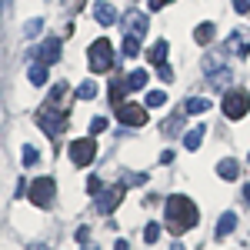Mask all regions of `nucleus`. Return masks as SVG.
I'll return each instance as SVG.
<instances>
[{"instance_id": "32", "label": "nucleus", "mask_w": 250, "mask_h": 250, "mask_svg": "<svg viewBox=\"0 0 250 250\" xmlns=\"http://www.w3.org/2000/svg\"><path fill=\"white\" fill-rule=\"evenodd\" d=\"M233 10L237 14H250V0H233Z\"/></svg>"}, {"instance_id": "9", "label": "nucleus", "mask_w": 250, "mask_h": 250, "mask_svg": "<svg viewBox=\"0 0 250 250\" xmlns=\"http://www.w3.org/2000/svg\"><path fill=\"white\" fill-rule=\"evenodd\" d=\"M30 60L34 63H57L60 60V40H43V47L40 50H30Z\"/></svg>"}, {"instance_id": "11", "label": "nucleus", "mask_w": 250, "mask_h": 250, "mask_svg": "<svg viewBox=\"0 0 250 250\" xmlns=\"http://www.w3.org/2000/svg\"><path fill=\"white\" fill-rule=\"evenodd\" d=\"M124 27H127V34H134V37H144V34H147V14L130 7V10L124 14Z\"/></svg>"}, {"instance_id": "20", "label": "nucleus", "mask_w": 250, "mask_h": 250, "mask_svg": "<svg viewBox=\"0 0 250 250\" xmlns=\"http://www.w3.org/2000/svg\"><path fill=\"white\" fill-rule=\"evenodd\" d=\"M120 50H124V57H140V37H134V34H127V37H124V47H120Z\"/></svg>"}, {"instance_id": "25", "label": "nucleus", "mask_w": 250, "mask_h": 250, "mask_svg": "<svg viewBox=\"0 0 250 250\" xmlns=\"http://www.w3.org/2000/svg\"><path fill=\"white\" fill-rule=\"evenodd\" d=\"M124 97H127V83L120 80V83H114V87H110V104H114V107H120V104H124Z\"/></svg>"}, {"instance_id": "26", "label": "nucleus", "mask_w": 250, "mask_h": 250, "mask_svg": "<svg viewBox=\"0 0 250 250\" xmlns=\"http://www.w3.org/2000/svg\"><path fill=\"white\" fill-rule=\"evenodd\" d=\"M77 97H80V100H94V97H97V83H94V80H83V83L77 87Z\"/></svg>"}, {"instance_id": "4", "label": "nucleus", "mask_w": 250, "mask_h": 250, "mask_svg": "<svg viewBox=\"0 0 250 250\" xmlns=\"http://www.w3.org/2000/svg\"><path fill=\"white\" fill-rule=\"evenodd\" d=\"M67 154H70V160H74L77 167H90L94 157H97V140L94 137H77V140H70Z\"/></svg>"}, {"instance_id": "37", "label": "nucleus", "mask_w": 250, "mask_h": 250, "mask_svg": "<svg viewBox=\"0 0 250 250\" xmlns=\"http://www.w3.org/2000/svg\"><path fill=\"white\" fill-rule=\"evenodd\" d=\"M244 200L250 204V184H244Z\"/></svg>"}, {"instance_id": "36", "label": "nucleus", "mask_w": 250, "mask_h": 250, "mask_svg": "<svg viewBox=\"0 0 250 250\" xmlns=\"http://www.w3.org/2000/svg\"><path fill=\"white\" fill-rule=\"evenodd\" d=\"M160 7H167L164 0H150V10H160Z\"/></svg>"}, {"instance_id": "27", "label": "nucleus", "mask_w": 250, "mask_h": 250, "mask_svg": "<svg viewBox=\"0 0 250 250\" xmlns=\"http://www.w3.org/2000/svg\"><path fill=\"white\" fill-rule=\"evenodd\" d=\"M144 107H167V94H164V90H150Z\"/></svg>"}, {"instance_id": "1", "label": "nucleus", "mask_w": 250, "mask_h": 250, "mask_svg": "<svg viewBox=\"0 0 250 250\" xmlns=\"http://www.w3.org/2000/svg\"><path fill=\"white\" fill-rule=\"evenodd\" d=\"M164 213H167V224H170V230L180 237V233H187L197 227V220H200V213H197V204H193L187 193H173L167 197V204H164Z\"/></svg>"}, {"instance_id": "34", "label": "nucleus", "mask_w": 250, "mask_h": 250, "mask_svg": "<svg viewBox=\"0 0 250 250\" xmlns=\"http://www.w3.org/2000/svg\"><path fill=\"white\" fill-rule=\"evenodd\" d=\"M160 164H173V150H164L160 154Z\"/></svg>"}, {"instance_id": "2", "label": "nucleus", "mask_w": 250, "mask_h": 250, "mask_svg": "<svg viewBox=\"0 0 250 250\" xmlns=\"http://www.w3.org/2000/svg\"><path fill=\"white\" fill-rule=\"evenodd\" d=\"M114 60H117L114 43H110L107 37L94 40V43L87 47V63H90L94 74H110V70H114Z\"/></svg>"}, {"instance_id": "3", "label": "nucleus", "mask_w": 250, "mask_h": 250, "mask_svg": "<svg viewBox=\"0 0 250 250\" xmlns=\"http://www.w3.org/2000/svg\"><path fill=\"white\" fill-rule=\"evenodd\" d=\"M220 107H224V117H227V120H240V117H247V110H250V94L244 87H230V90L224 94V100H220Z\"/></svg>"}, {"instance_id": "23", "label": "nucleus", "mask_w": 250, "mask_h": 250, "mask_svg": "<svg viewBox=\"0 0 250 250\" xmlns=\"http://www.w3.org/2000/svg\"><path fill=\"white\" fill-rule=\"evenodd\" d=\"M230 80H233V74L227 70V67H217V70H210V83H213V87H227Z\"/></svg>"}, {"instance_id": "30", "label": "nucleus", "mask_w": 250, "mask_h": 250, "mask_svg": "<svg viewBox=\"0 0 250 250\" xmlns=\"http://www.w3.org/2000/svg\"><path fill=\"white\" fill-rule=\"evenodd\" d=\"M100 190H104V187H100V177H90V180H87V193H94V197H97Z\"/></svg>"}, {"instance_id": "16", "label": "nucleus", "mask_w": 250, "mask_h": 250, "mask_svg": "<svg viewBox=\"0 0 250 250\" xmlns=\"http://www.w3.org/2000/svg\"><path fill=\"white\" fill-rule=\"evenodd\" d=\"M147 80H150L147 70H130V74L124 77V83H127V90H144V87H147Z\"/></svg>"}, {"instance_id": "14", "label": "nucleus", "mask_w": 250, "mask_h": 250, "mask_svg": "<svg viewBox=\"0 0 250 250\" xmlns=\"http://www.w3.org/2000/svg\"><path fill=\"white\" fill-rule=\"evenodd\" d=\"M233 227H237V213H220V220H217V240H224L227 233H233Z\"/></svg>"}, {"instance_id": "39", "label": "nucleus", "mask_w": 250, "mask_h": 250, "mask_svg": "<svg viewBox=\"0 0 250 250\" xmlns=\"http://www.w3.org/2000/svg\"><path fill=\"white\" fill-rule=\"evenodd\" d=\"M87 250H97V247H94V244H87Z\"/></svg>"}, {"instance_id": "5", "label": "nucleus", "mask_w": 250, "mask_h": 250, "mask_svg": "<svg viewBox=\"0 0 250 250\" xmlns=\"http://www.w3.org/2000/svg\"><path fill=\"white\" fill-rule=\"evenodd\" d=\"M54 190H57L54 177H37L34 184H27V197H30V204H34V207H50Z\"/></svg>"}, {"instance_id": "38", "label": "nucleus", "mask_w": 250, "mask_h": 250, "mask_svg": "<svg viewBox=\"0 0 250 250\" xmlns=\"http://www.w3.org/2000/svg\"><path fill=\"white\" fill-rule=\"evenodd\" d=\"M170 250H187V247H184V244H180V240H173V247Z\"/></svg>"}, {"instance_id": "21", "label": "nucleus", "mask_w": 250, "mask_h": 250, "mask_svg": "<svg viewBox=\"0 0 250 250\" xmlns=\"http://www.w3.org/2000/svg\"><path fill=\"white\" fill-rule=\"evenodd\" d=\"M27 77H30L34 87H43V83H47V63H30V74H27Z\"/></svg>"}, {"instance_id": "10", "label": "nucleus", "mask_w": 250, "mask_h": 250, "mask_svg": "<svg viewBox=\"0 0 250 250\" xmlns=\"http://www.w3.org/2000/svg\"><path fill=\"white\" fill-rule=\"evenodd\" d=\"M224 47H227V54H233V57H247V54H250V30H244V34L233 30Z\"/></svg>"}, {"instance_id": "18", "label": "nucleus", "mask_w": 250, "mask_h": 250, "mask_svg": "<svg viewBox=\"0 0 250 250\" xmlns=\"http://www.w3.org/2000/svg\"><path fill=\"white\" fill-rule=\"evenodd\" d=\"M204 134H207L204 127H190V130L184 134V147H187V150H197V147L204 144Z\"/></svg>"}, {"instance_id": "33", "label": "nucleus", "mask_w": 250, "mask_h": 250, "mask_svg": "<svg viewBox=\"0 0 250 250\" xmlns=\"http://www.w3.org/2000/svg\"><path fill=\"white\" fill-rule=\"evenodd\" d=\"M74 237H77V244H80V240H87V237H90V230H87V227H77V233H74Z\"/></svg>"}, {"instance_id": "7", "label": "nucleus", "mask_w": 250, "mask_h": 250, "mask_svg": "<svg viewBox=\"0 0 250 250\" xmlns=\"http://www.w3.org/2000/svg\"><path fill=\"white\" fill-rule=\"evenodd\" d=\"M124 200V187H110V190H100L97 193V210L100 213H114Z\"/></svg>"}, {"instance_id": "31", "label": "nucleus", "mask_w": 250, "mask_h": 250, "mask_svg": "<svg viewBox=\"0 0 250 250\" xmlns=\"http://www.w3.org/2000/svg\"><path fill=\"white\" fill-rule=\"evenodd\" d=\"M157 74H160V80H173V70H170V63H160V67H157Z\"/></svg>"}, {"instance_id": "22", "label": "nucleus", "mask_w": 250, "mask_h": 250, "mask_svg": "<svg viewBox=\"0 0 250 250\" xmlns=\"http://www.w3.org/2000/svg\"><path fill=\"white\" fill-rule=\"evenodd\" d=\"M37 160H40V150L34 147V144H23V150H20V164H23V167H34Z\"/></svg>"}, {"instance_id": "40", "label": "nucleus", "mask_w": 250, "mask_h": 250, "mask_svg": "<svg viewBox=\"0 0 250 250\" xmlns=\"http://www.w3.org/2000/svg\"><path fill=\"white\" fill-rule=\"evenodd\" d=\"M164 3H173V0H164Z\"/></svg>"}, {"instance_id": "8", "label": "nucleus", "mask_w": 250, "mask_h": 250, "mask_svg": "<svg viewBox=\"0 0 250 250\" xmlns=\"http://www.w3.org/2000/svg\"><path fill=\"white\" fill-rule=\"evenodd\" d=\"M37 124L43 127V134H47V137H57L60 130H63V124H67V117H63V114L50 117V107H43V110L37 114Z\"/></svg>"}, {"instance_id": "41", "label": "nucleus", "mask_w": 250, "mask_h": 250, "mask_svg": "<svg viewBox=\"0 0 250 250\" xmlns=\"http://www.w3.org/2000/svg\"><path fill=\"white\" fill-rule=\"evenodd\" d=\"M247 164H250V154H247Z\"/></svg>"}, {"instance_id": "24", "label": "nucleus", "mask_w": 250, "mask_h": 250, "mask_svg": "<svg viewBox=\"0 0 250 250\" xmlns=\"http://www.w3.org/2000/svg\"><path fill=\"white\" fill-rule=\"evenodd\" d=\"M40 34H43V20H40V17H34V20H27V23H23V37H27V40L40 37Z\"/></svg>"}, {"instance_id": "6", "label": "nucleus", "mask_w": 250, "mask_h": 250, "mask_svg": "<svg viewBox=\"0 0 250 250\" xmlns=\"http://www.w3.org/2000/svg\"><path fill=\"white\" fill-rule=\"evenodd\" d=\"M117 120H120L124 127H144V124H147V107H144V104H134V100H124V104L117 107Z\"/></svg>"}, {"instance_id": "17", "label": "nucleus", "mask_w": 250, "mask_h": 250, "mask_svg": "<svg viewBox=\"0 0 250 250\" xmlns=\"http://www.w3.org/2000/svg\"><path fill=\"white\" fill-rule=\"evenodd\" d=\"M213 30H217V27H213L210 20H204V23H197V30H193V40H197L200 47H207V43L213 40Z\"/></svg>"}, {"instance_id": "12", "label": "nucleus", "mask_w": 250, "mask_h": 250, "mask_svg": "<svg viewBox=\"0 0 250 250\" xmlns=\"http://www.w3.org/2000/svg\"><path fill=\"white\" fill-rule=\"evenodd\" d=\"M94 20L100 23V27H110V23L117 20L114 3H110V0H100V3H94Z\"/></svg>"}, {"instance_id": "28", "label": "nucleus", "mask_w": 250, "mask_h": 250, "mask_svg": "<svg viewBox=\"0 0 250 250\" xmlns=\"http://www.w3.org/2000/svg\"><path fill=\"white\" fill-rule=\"evenodd\" d=\"M144 240H147V244H157V240H160V224H157V220H150V224L144 227Z\"/></svg>"}, {"instance_id": "15", "label": "nucleus", "mask_w": 250, "mask_h": 250, "mask_svg": "<svg viewBox=\"0 0 250 250\" xmlns=\"http://www.w3.org/2000/svg\"><path fill=\"white\" fill-rule=\"evenodd\" d=\"M237 173H240V164L230 160V157L217 164V177H220V180H237Z\"/></svg>"}, {"instance_id": "29", "label": "nucleus", "mask_w": 250, "mask_h": 250, "mask_svg": "<svg viewBox=\"0 0 250 250\" xmlns=\"http://www.w3.org/2000/svg\"><path fill=\"white\" fill-rule=\"evenodd\" d=\"M107 130V117H94L90 120V134H104Z\"/></svg>"}, {"instance_id": "13", "label": "nucleus", "mask_w": 250, "mask_h": 250, "mask_svg": "<svg viewBox=\"0 0 250 250\" xmlns=\"http://www.w3.org/2000/svg\"><path fill=\"white\" fill-rule=\"evenodd\" d=\"M167 50H170V43H167V40H157L154 47L147 50V60H150L154 67H160V63H167Z\"/></svg>"}, {"instance_id": "19", "label": "nucleus", "mask_w": 250, "mask_h": 250, "mask_svg": "<svg viewBox=\"0 0 250 250\" xmlns=\"http://www.w3.org/2000/svg\"><path fill=\"white\" fill-rule=\"evenodd\" d=\"M204 110H210V100H204V97L184 100V114H204Z\"/></svg>"}, {"instance_id": "35", "label": "nucleus", "mask_w": 250, "mask_h": 250, "mask_svg": "<svg viewBox=\"0 0 250 250\" xmlns=\"http://www.w3.org/2000/svg\"><path fill=\"white\" fill-rule=\"evenodd\" d=\"M114 250H130V244H127V240H117V244H114Z\"/></svg>"}]
</instances>
